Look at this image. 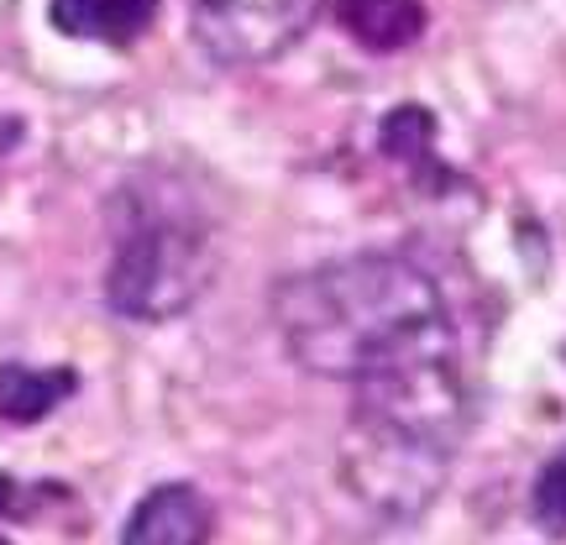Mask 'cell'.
Listing matches in <instances>:
<instances>
[{
	"label": "cell",
	"instance_id": "6da1fadb",
	"mask_svg": "<svg viewBox=\"0 0 566 545\" xmlns=\"http://www.w3.org/2000/svg\"><path fill=\"white\" fill-rule=\"evenodd\" d=\"M273 325L289 363L352 388L457 352L441 283L399 252H352L289 273L273 289Z\"/></svg>",
	"mask_w": 566,
	"mask_h": 545
},
{
	"label": "cell",
	"instance_id": "7a4b0ae2",
	"mask_svg": "<svg viewBox=\"0 0 566 545\" xmlns=\"http://www.w3.org/2000/svg\"><path fill=\"white\" fill-rule=\"evenodd\" d=\"M472 430L457 352L394 367L352 388L342 430V483L384 520H415L436 504Z\"/></svg>",
	"mask_w": 566,
	"mask_h": 545
},
{
	"label": "cell",
	"instance_id": "3957f363",
	"mask_svg": "<svg viewBox=\"0 0 566 545\" xmlns=\"http://www.w3.org/2000/svg\"><path fill=\"white\" fill-rule=\"evenodd\" d=\"M216 268H221L216 237L189 205L142 189H126V200H116V247L105 268L111 315L137 325L179 321L205 300Z\"/></svg>",
	"mask_w": 566,
	"mask_h": 545
},
{
	"label": "cell",
	"instance_id": "277c9868",
	"mask_svg": "<svg viewBox=\"0 0 566 545\" xmlns=\"http://www.w3.org/2000/svg\"><path fill=\"white\" fill-rule=\"evenodd\" d=\"M325 0H189V32L221 69H263L300 48Z\"/></svg>",
	"mask_w": 566,
	"mask_h": 545
},
{
	"label": "cell",
	"instance_id": "5b68a950",
	"mask_svg": "<svg viewBox=\"0 0 566 545\" xmlns=\"http://www.w3.org/2000/svg\"><path fill=\"white\" fill-rule=\"evenodd\" d=\"M122 545H210V504L200 488L163 483L153 488L122 530Z\"/></svg>",
	"mask_w": 566,
	"mask_h": 545
},
{
	"label": "cell",
	"instance_id": "8992f818",
	"mask_svg": "<svg viewBox=\"0 0 566 545\" xmlns=\"http://www.w3.org/2000/svg\"><path fill=\"white\" fill-rule=\"evenodd\" d=\"M158 0H53L48 21L63 38L80 42H111V48H132V42L153 27Z\"/></svg>",
	"mask_w": 566,
	"mask_h": 545
},
{
	"label": "cell",
	"instance_id": "52a82bcc",
	"mask_svg": "<svg viewBox=\"0 0 566 545\" xmlns=\"http://www.w3.org/2000/svg\"><path fill=\"white\" fill-rule=\"evenodd\" d=\"M74 394H80V373L74 367H27V363L0 367V420L6 425L48 420Z\"/></svg>",
	"mask_w": 566,
	"mask_h": 545
},
{
	"label": "cell",
	"instance_id": "ba28073f",
	"mask_svg": "<svg viewBox=\"0 0 566 545\" xmlns=\"http://www.w3.org/2000/svg\"><path fill=\"white\" fill-rule=\"evenodd\" d=\"M336 17L367 53H399L424 32L420 0H336Z\"/></svg>",
	"mask_w": 566,
	"mask_h": 545
},
{
	"label": "cell",
	"instance_id": "9c48e42d",
	"mask_svg": "<svg viewBox=\"0 0 566 545\" xmlns=\"http://www.w3.org/2000/svg\"><path fill=\"white\" fill-rule=\"evenodd\" d=\"M430 142H436V122L420 105H399L384 122V153L399 163H430Z\"/></svg>",
	"mask_w": 566,
	"mask_h": 545
},
{
	"label": "cell",
	"instance_id": "30bf717a",
	"mask_svg": "<svg viewBox=\"0 0 566 545\" xmlns=\"http://www.w3.org/2000/svg\"><path fill=\"white\" fill-rule=\"evenodd\" d=\"M530 509H535V520H541L551 535H566V446L541 467L535 493H530Z\"/></svg>",
	"mask_w": 566,
	"mask_h": 545
},
{
	"label": "cell",
	"instance_id": "8fae6325",
	"mask_svg": "<svg viewBox=\"0 0 566 545\" xmlns=\"http://www.w3.org/2000/svg\"><path fill=\"white\" fill-rule=\"evenodd\" d=\"M11 504V478H6V472H0V509Z\"/></svg>",
	"mask_w": 566,
	"mask_h": 545
},
{
	"label": "cell",
	"instance_id": "7c38bea8",
	"mask_svg": "<svg viewBox=\"0 0 566 545\" xmlns=\"http://www.w3.org/2000/svg\"><path fill=\"white\" fill-rule=\"evenodd\" d=\"M0 545H11V541H0Z\"/></svg>",
	"mask_w": 566,
	"mask_h": 545
}]
</instances>
